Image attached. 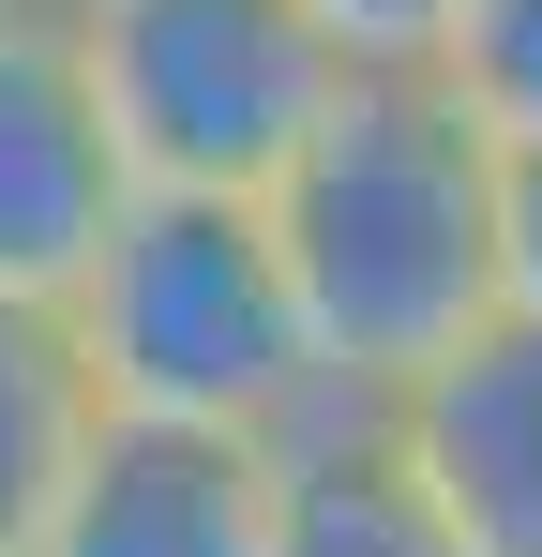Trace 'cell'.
Wrapping results in <instances>:
<instances>
[{
  "label": "cell",
  "mask_w": 542,
  "mask_h": 557,
  "mask_svg": "<svg viewBox=\"0 0 542 557\" xmlns=\"http://www.w3.org/2000/svg\"><path fill=\"white\" fill-rule=\"evenodd\" d=\"M257 226L332 407H392L497 317V136L438 76H347Z\"/></svg>",
  "instance_id": "1"
},
{
  "label": "cell",
  "mask_w": 542,
  "mask_h": 557,
  "mask_svg": "<svg viewBox=\"0 0 542 557\" xmlns=\"http://www.w3.org/2000/svg\"><path fill=\"white\" fill-rule=\"evenodd\" d=\"M61 332H76V376L106 422H196V437H257V453L332 422L271 226L242 196H121L106 257L61 286Z\"/></svg>",
  "instance_id": "2"
},
{
  "label": "cell",
  "mask_w": 542,
  "mask_h": 557,
  "mask_svg": "<svg viewBox=\"0 0 542 557\" xmlns=\"http://www.w3.org/2000/svg\"><path fill=\"white\" fill-rule=\"evenodd\" d=\"M61 46H76V91L136 196H242L257 211L347 91V61L301 0H76Z\"/></svg>",
  "instance_id": "3"
},
{
  "label": "cell",
  "mask_w": 542,
  "mask_h": 557,
  "mask_svg": "<svg viewBox=\"0 0 542 557\" xmlns=\"http://www.w3.org/2000/svg\"><path fill=\"white\" fill-rule=\"evenodd\" d=\"M377 437L452 528V557H542V317H482L377 407Z\"/></svg>",
  "instance_id": "4"
},
{
  "label": "cell",
  "mask_w": 542,
  "mask_h": 557,
  "mask_svg": "<svg viewBox=\"0 0 542 557\" xmlns=\"http://www.w3.org/2000/svg\"><path fill=\"white\" fill-rule=\"evenodd\" d=\"M121 151L76 91L61 15H0V301H61L121 226Z\"/></svg>",
  "instance_id": "5"
},
{
  "label": "cell",
  "mask_w": 542,
  "mask_h": 557,
  "mask_svg": "<svg viewBox=\"0 0 542 557\" xmlns=\"http://www.w3.org/2000/svg\"><path fill=\"white\" fill-rule=\"evenodd\" d=\"M271 453L257 437H196V422H90V453L61 467L46 528L15 557H257Z\"/></svg>",
  "instance_id": "6"
},
{
  "label": "cell",
  "mask_w": 542,
  "mask_h": 557,
  "mask_svg": "<svg viewBox=\"0 0 542 557\" xmlns=\"http://www.w3.org/2000/svg\"><path fill=\"white\" fill-rule=\"evenodd\" d=\"M257 557H452V528L422 512V482L392 467L377 407H332L271 453V497H257Z\"/></svg>",
  "instance_id": "7"
},
{
  "label": "cell",
  "mask_w": 542,
  "mask_h": 557,
  "mask_svg": "<svg viewBox=\"0 0 542 557\" xmlns=\"http://www.w3.org/2000/svg\"><path fill=\"white\" fill-rule=\"evenodd\" d=\"M90 376H76V332H61V301H0V557L46 528V497H61V467L90 453Z\"/></svg>",
  "instance_id": "8"
},
{
  "label": "cell",
  "mask_w": 542,
  "mask_h": 557,
  "mask_svg": "<svg viewBox=\"0 0 542 557\" xmlns=\"http://www.w3.org/2000/svg\"><path fill=\"white\" fill-rule=\"evenodd\" d=\"M438 91L482 136H542V0H467L438 46Z\"/></svg>",
  "instance_id": "9"
},
{
  "label": "cell",
  "mask_w": 542,
  "mask_h": 557,
  "mask_svg": "<svg viewBox=\"0 0 542 557\" xmlns=\"http://www.w3.org/2000/svg\"><path fill=\"white\" fill-rule=\"evenodd\" d=\"M317 30H332V61L347 76H438V46H452V15L467 0H301Z\"/></svg>",
  "instance_id": "10"
},
{
  "label": "cell",
  "mask_w": 542,
  "mask_h": 557,
  "mask_svg": "<svg viewBox=\"0 0 542 557\" xmlns=\"http://www.w3.org/2000/svg\"><path fill=\"white\" fill-rule=\"evenodd\" d=\"M497 317H542V136H497Z\"/></svg>",
  "instance_id": "11"
},
{
  "label": "cell",
  "mask_w": 542,
  "mask_h": 557,
  "mask_svg": "<svg viewBox=\"0 0 542 557\" xmlns=\"http://www.w3.org/2000/svg\"><path fill=\"white\" fill-rule=\"evenodd\" d=\"M0 15H46V0H0Z\"/></svg>",
  "instance_id": "12"
},
{
  "label": "cell",
  "mask_w": 542,
  "mask_h": 557,
  "mask_svg": "<svg viewBox=\"0 0 542 557\" xmlns=\"http://www.w3.org/2000/svg\"><path fill=\"white\" fill-rule=\"evenodd\" d=\"M46 15H76V0H46Z\"/></svg>",
  "instance_id": "13"
}]
</instances>
